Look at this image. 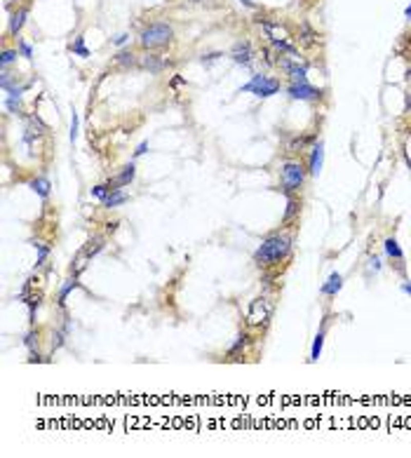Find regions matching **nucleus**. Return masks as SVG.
<instances>
[{
  "label": "nucleus",
  "instance_id": "obj_32",
  "mask_svg": "<svg viewBox=\"0 0 411 458\" xmlns=\"http://www.w3.org/2000/svg\"><path fill=\"white\" fill-rule=\"evenodd\" d=\"M312 38H315V33H312V31H303V38H301V43L303 45H312Z\"/></svg>",
  "mask_w": 411,
  "mask_h": 458
},
{
  "label": "nucleus",
  "instance_id": "obj_15",
  "mask_svg": "<svg viewBox=\"0 0 411 458\" xmlns=\"http://www.w3.org/2000/svg\"><path fill=\"white\" fill-rule=\"evenodd\" d=\"M101 249H104V238H101V235H96V238H92V240H89V242L83 247V254L87 256V259H92V256L99 254Z\"/></svg>",
  "mask_w": 411,
  "mask_h": 458
},
{
  "label": "nucleus",
  "instance_id": "obj_4",
  "mask_svg": "<svg viewBox=\"0 0 411 458\" xmlns=\"http://www.w3.org/2000/svg\"><path fill=\"white\" fill-rule=\"evenodd\" d=\"M270 315H272V303L268 301V298H254L249 303V308H247V325L251 327H259V325H266L268 320H270Z\"/></svg>",
  "mask_w": 411,
  "mask_h": 458
},
{
  "label": "nucleus",
  "instance_id": "obj_28",
  "mask_svg": "<svg viewBox=\"0 0 411 458\" xmlns=\"http://www.w3.org/2000/svg\"><path fill=\"white\" fill-rule=\"evenodd\" d=\"M73 52H78L80 56H89L87 47H85V38H78V40H75V45H73Z\"/></svg>",
  "mask_w": 411,
  "mask_h": 458
},
{
  "label": "nucleus",
  "instance_id": "obj_26",
  "mask_svg": "<svg viewBox=\"0 0 411 458\" xmlns=\"http://www.w3.org/2000/svg\"><path fill=\"white\" fill-rule=\"evenodd\" d=\"M115 61L120 64V66H132V64H134V54H132V52H120Z\"/></svg>",
  "mask_w": 411,
  "mask_h": 458
},
{
  "label": "nucleus",
  "instance_id": "obj_38",
  "mask_svg": "<svg viewBox=\"0 0 411 458\" xmlns=\"http://www.w3.org/2000/svg\"><path fill=\"white\" fill-rule=\"evenodd\" d=\"M404 14H406V17H409V19H411V5H409V7H406V12H404Z\"/></svg>",
  "mask_w": 411,
  "mask_h": 458
},
{
  "label": "nucleus",
  "instance_id": "obj_18",
  "mask_svg": "<svg viewBox=\"0 0 411 458\" xmlns=\"http://www.w3.org/2000/svg\"><path fill=\"white\" fill-rule=\"evenodd\" d=\"M78 284H80V282L75 280V277H73V280H68L66 284H64V287H62V292H59V306H64V303H66V296L73 292V289H78Z\"/></svg>",
  "mask_w": 411,
  "mask_h": 458
},
{
  "label": "nucleus",
  "instance_id": "obj_1",
  "mask_svg": "<svg viewBox=\"0 0 411 458\" xmlns=\"http://www.w3.org/2000/svg\"><path fill=\"white\" fill-rule=\"evenodd\" d=\"M289 249H291V240L289 238H284V235H270L268 240L261 242V247L256 249L254 261L259 265H272V263H278V261H282L289 254Z\"/></svg>",
  "mask_w": 411,
  "mask_h": 458
},
{
  "label": "nucleus",
  "instance_id": "obj_6",
  "mask_svg": "<svg viewBox=\"0 0 411 458\" xmlns=\"http://www.w3.org/2000/svg\"><path fill=\"white\" fill-rule=\"evenodd\" d=\"M287 92L291 99H301V101H315V99H320V94H322L320 89L310 87L308 83H291Z\"/></svg>",
  "mask_w": 411,
  "mask_h": 458
},
{
  "label": "nucleus",
  "instance_id": "obj_37",
  "mask_svg": "<svg viewBox=\"0 0 411 458\" xmlns=\"http://www.w3.org/2000/svg\"><path fill=\"white\" fill-rule=\"evenodd\" d=\"M242 3H245L247 7H254V3H251V0H242Z\"/></svg>",
  "mask_w": 411,
  "mask_h": 458
},
{
  "label": "nucleus",
  "instance_id": "obj_21",
  "mask_svg": "<svg viewBox=\"0 0 411 458\" xmlns=\"http://www.w3.org/2000/svg\"><path fill=\"white\" fill-rule=\"evenodd\" d=\"M322 341H324V331H320L315 336V343H312V353H310V359L315 362L317 357H320V353H322Z\"/></svg>",
  "mask_w": 411,
  "mask_h": 458
},
{
  "label": "nucleus",
  "instance_id": "obj_19",
  "mask_svg": "<svg viewBox=\"0 0 411 458\" xmlns=\"http://www.w3.org/2000/svg\"><path fill=\"white\" fill-rule=\"evenodd\" d=\"M299 209H301V202H299V200H294V198H291V200H289V202H287V212H284V221H291L296 214H299Z\"/></svg>",
  "mask_w": 411,
  "mask_h": 458
},
{
  "label": "nucleus",
  "instance_id": "obj_9",
  "mask_svg": "<svg viewBox=\"0 0 411 458\" xmlns=\"http://www.w3.org/2000/svg\"><path fill=\"white\" fill-rule=\"evenodd\" d=\"M261 28H263V33L268 35V38L272 40V43H278V40H287L289 33H287V28H282L280 24H270V22H261Z\"/></svg>",
  "mask_w": 411,
  "mask_h": 458
},
{
  "label": "nucleus",
  "instance_id": "obj_8",
  "mask_svg": "<svg viewBox=\"0 0 411 458\" xmlns=\"http://www.w3.org/2000/svg\"><path fill=\"white\" fill-rule=\"evenodd\" d=\"M230 56H233L235 64H242V66H247V64H251V59H254V50H251V45L247 43H238L233 47V52H230Z\"/></svg>",
  "mask_w": 411,
  "mask_h": 458
},
{
  "label": "nucleus",
  "instance_id": "obj_16",
  "mask_svg": "<svg viewBox=\"0 0 411 458\" xmlns=\"http://www.w3.org/2000/svg\"><path fill=\"white\" fill-rule=\"evenodd\" d=\"M385 254L390 256V259H395V261H404V254H402V249H400V244H397V240L395 238H388L385 240Z\"/></svg>",
  "mask_w": 411,
  "mask_h": 458
},
{
  "label": "nucleus",
  "instance_id": "obj_34",
  "mask_svg": "<svg viewBox=\"0 0 411 458\" xmlns=\"http://www.w3.org/2000/svg\"><path fill=\"white\" fill-rule=\"evenodd\" d=\"M22 52H24V56H28V59H31V54H33V52H31V47H28L26 43H22Z\"/></svg>",
  "mask_w": 411,
  "mask_h": 458
},
{
  "label": "nucleus",
  "instance_id": "obj_39",
  "mask_svg": "<svg viewBox=\"0 0 411 458\" xmlns=\"http://www.w3.org/2000/svg\"><path fill=\"white\" fill-rule=\"evenodd\" d=\"M190 3H200V0H190Z\"/></svg>",
  "mask_w": 411,
  "mask_h": 458
},
{
  "label": "nucleus",
  "instance_id": "obj_30",
  "mask_svg": "<svg viewBox=\"0 0 411 458\" xmlns=\"http://www.w3.org/2000/svg\"><path fill=\"white\" fill-rule=\"evenodd\" d=\"M245 343H247V336H245V334H242V336H238V341H235V346H233V348H230V353H228V355H230V357H235L240 348H245Z\"/></svg>",
  "mask_w": 411,
  "mask_h": 458
},
{
  "label": "nucleus",
  "instance_id": "obj_13",
  "mask_svg": "<svg viewBox=\"0 0 411 458\" xmlns=\"http://www.w3.org/2000/svg\"><path fill=\"white\" fill-rule=\"evenodd\" d=\"M28 186L33 188L35 193L40 195V198H47V195H50V190H52V183H50V179H45V177H38V179H33V181L28 183Z\"/></svg>",
  "mask_w": 411,
  "mask_h": 458
},
{
  "label": "nucleus",
  "instance_id": "obj_14",
  "mask_svg": "<svg viewBox=\"0 0 411 458\" xmlns=\"http://www.w3.org/2000/svg\"><path fill=\"white\" fill-rule=\"evenodd\" d=\"M28 17V10L26 7H22V10H17L14 14H12V22H10V33L12 35H17L19 31H22V26H24V19Z\"/></svg>",
  "mask_w": 411,
  "mask_h": 458
},
{
  "label": "nucleus",
  "instance_id": "obj_23",
  "mask_svg": "<svg viewBox=\"0 0 411 458\" xmlns=\"http://www.w3.org/2000/svg\"><path fill=\"white\" fill-rule=\"evenodd\" d=\"M24 343H26V348L31 350V353H35V348H38V334H35V331H28Z\"/></svg>",
  "mask_w": 411,
  "mask_h": 458
},
{
  "label": "nucleus",
  "instance_id": "obj_5",
  "mask_svg": "<svg viewBox=\"0 0 411 458\" xmlns=\"http://www.w3.org/2000/svg\"><path fill=\"white\" fill-rule=\"evenodd\" d=\"M245 92H254L256 97L268 99V97H272V94L280 92V80L268 78V75H254L251 78V83L245 85Z\"/></svg>",
  "mask_w": 411,
  "mask_h": 458
},
{
  "label": "nucleus",
  "instance_id": "obj_12",
  "mask_svg": "<svg viewBox=\"0 0 411 458\" xmlns=\"http://www.w3.org/2000/svg\"><path fill=\"white\" fill-rule=\"evenodd\" d=\"M123 202H127V193H123L120 188H113L111 193L104 198V207H108V209L118 207V204H123Z\"/></svg>",
  "mask_w": 411,
  "mask_h": 458
},
{
  "label": "nucleus",
  "instance_id": "obj_27",
  "mask_svg": "<svg viewBox=\"0 0 411 458\" xmlns=\"http://www.w3.org/2000/svg\"><path fill=\"white\" fill-rule=\"evenodd\" d=\"M17 56H19V54H17L14 50H5V52H3V68L10 66V64H12L14 59H17Z\"/></svg>",
  "mask_w": 411,
  "mask_h": 458
},
{
  "label": "nucleus",
  "instance_id": "obj_36",
  "mask_svg": "<svg viewBox=\"0 0 411 458\" xmlns=\"http://www.w3.org/2000/svg\"><path fill=\"white\" fill-rule=\"evenodd\" d=\"M402 289H404L406 294H411V284H409V282H404V284H402Z\"/></svg>",
  "mask_w": 411,
  "mask_h": 458
},
{
  "label": "nucleus",
  "instance_id": "obj_31",
  "mask_svg": "<svg viewBox=\"0 0 411 458\" xmlns=\"http://www.w3.org/2000/svg\"><path fill=\"white\" fill-rule=\"evenodd\" d=\"M75 137H78V116L73 113V118H71V141H75Z\"/></svg>",
  "mask_w": 411,
  "mask_h": 458
},
{
  "label": "nucleus",
  "instance_id": "obj_25",
  "mask_svg": "<svg viewBox=\"0 0 411 458\" xmlns=\"http://www.w3.org/2000/svg\"><path fill=\"white\" fill-rule=\"evenodd\" d=\"M26 303H28V315H31V322H33V317H35V308H38V303H40V294H33V296L28 298Z\"/></svg>",
  "mask_w": 411,
  "mask_h": 458
},
{
  "label": "nucleus",
  "instance_id": "obj_3",
  "mask_svg": "<svg viewBox=\"0 0 411 458\" xmlns=\"http://www.w3.org/2000/svg\"><path fill=\"white\" fill-rule=\"evenodd\" d=\"M306 181V169L299 162H284L282 167V190L284 193H294Z\"/></svg>",
  "mask_w": 411,
  "mask_h": 458
},
{
  "label": "nucleus",
  "instance_id": "obj_20",
  "mask_svg": "<svg viewBox=\"0 0 411 458\" xmlns=\"http://www.w3.org/2000/svg\"><path fill=\"white\" fill-rule=\"evenodd\" d=\"M312 141V137H301V139H294L291 144H289V150L291 153H299V150H303L306 148V144H310Z\"/></svg>",
  "mask_w": 411,
  "mask_h": 458
},
{
  "label": "nucleus",
  "instance_id": "obj_24",
  "mask_svg": "<svg viewBox=\"0 0 411 458\" xmlns=\"http://www.w3.org/2000/svg\"><path fill=\"white\" fill-rule=\"evenodd\" d=\"M108 193H111L108 183H101V186H94V188H92V195H94V198H99L101 202H104V198H106Z\"/></svg>",
  "mask_w": 411,
  "mask_h": 458
},
{
  "label": "nucleus",
  "instance_id": "obj_17",
  "mask_svg": "<svg viewBox=\"0 0 411 458\" xmlns=\"http://www.w3.org/2000/svg\"><path fill=\"white\" fill-rule=\"evenodd\" d=\"M341 284H343L341 275H339V273H331V275H329V282L322 287V294H327V296H334V294L341 289Z\"/></svg>",
  "mask_w": 411,
  "mask_h": 458
},
{
  "label": "nucleus",
  "instance_id": "obj_29",
  "mask_svg": "<svg viewBox=\"0 0 411 458\" xmlns=\"http://www.w3.org/2000/svg\"><path fill=\"white\" fill-rule=\"evenodd\" d=\"M7 108L12 110V113H22V104H19V97H10V99H7Z\"/></svg>",
  "mask_w": 411,
  "mask_h": 458
},
{
  "label": "nucleus",
  "instance_id": "obj_11",
  "mask_svg": "<svg viewBox=\"0 0 411 458\" xmlns=\"http://www.w3.org/2000/svg\"><path fill=\"white\" fill-rule=\"evenodd\" d=\"M139 66L146 68V71H150V73H160L162 68H165V61H162L158 54H144L139 59Z\"/></svg>",
  "mask_w": 411,
  "mask_h": 458
},
{
  "label": "nucleus",
  "instance_id": "obj_7",
  "mask_svg": "<svg viewBox=\"0 0 411 458\" xmlns=\"http://www.w3.org/2000/svg\"><path fill=\"white\" fill-rule=\"evenodd\" d=\"M322 162H324V144H322V141H317V144L310 148V162H308V171H310L312 177L320 174Z\"/></svg>",
  "mask_w": 411,
  "mask_h": 458
},
{
  "label": "nucleus",
  "instance_id": "obj_2",
  "mask_svg": "<svg viewBox=\"0 0 411 458\" xmlns=\"http://www.w3.org/2000/svg\"><path fill=\"white\" fill-rule=\"evenodd\" d=\"M172 35H174V31L169 24H150L144 33H141V47H146V50L162 47V45H167L172 40Z\"/></svg>",
  "mask_w": 411,
  "mask_h": 458
},
{
  "label": "nucleus",
  "instance_id": "obj_10",
  "mask_svg": "<svg viewBox=\"0 0 411 458\" xmlns=\"http://www.w3.org/2000/svg\"><path fill=\"white\" fill-rule=\"evenodd\" d=\"M134 174H136V169H134V165H125L123 167V171H120V174H118L115 179H113V181H108V188H120V186H127L129 181H132L134 179Z\"/></svg>",
  "mask_w": 411,
  "mask_h": 458
},
{
  "label": "nucleus",
  "instance_id": "obj_33",
  "mask_svg": "<svg viewBox=\"0 0 411 458\" xmlns=\"http://www.w3.org/2000/svg\"><path fill=\"white\" fill-rule=\"evenodd\" d=\"M146 150H148V144H146V141H144V144H139V146H136V150H134V155L139 158V155H144Z\"/></svg>",
  "mask_w": 411,
  "mask_h": 458
},
{
  "label": "nucleus",
  "instance_id": "obj_22",
  "mask_svg": "<svg viewBox=\"0 0 411 458\" xmlns=\"http://www.w3.org/2000/svg\"><path fill=\"white\" fill-rule=\"evenodd\" d=\"M35 249H38V261H35V265H43L45 259H47V254H50V247L43 242H35Z\"/></svg>",
  "mask_w": 411,
  "mask_h": 458
},
{
  "label": "nucleus",
  "instance_id": "obj_35",
  "mask_svg": "<svg viewBox=\"0 0 411 458\" xmlns=\"http://www.w3.org/2000/svg\"><path fill=\"white\" fill-rule=\"evenodd\" d=\"M125 40H127V35H125V33H120V35H118V38H115V45H123Z\"/></svg>",
  "mask_w": 411,
  "mask_h": 458
}]
</instances>
